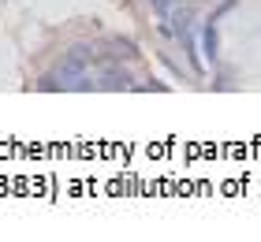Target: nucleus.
I'll use <instances>...</instances> for the list:
<instances>
[{
    "label": "nucleus",
    "instance_id": "obj_1",
    "mask_svg": "<svg viewBox=\"0 0 261 242\" xmlns=\"http://www.w3.org/2000/svg\"><path fill=\"white\" fill-rule=\"evenodd\" d=\"M201 38H205V56H217V30L205 26V34H201Z\"/></svg>",
    "mask_w": 261,
    "mask_h": 242
}]
</instances>
